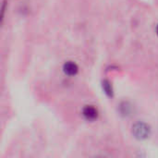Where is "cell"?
<instances>
[{"instance_id": "6da1fadb", "label": "cell", "mask_w": 158, "mask_h": 158, "mask_svg": "<svg viewBox=\"0 0 158 158\" xmlns=\"http://www.w3.org/2000/svg\"><path fill=\"white\" fill-rule=\"evenodd\" d=\"M132 133L135 138L139 140H145L150 136L151 129L147 124L143 122H139L132 127Z\"/></svg>"}, {"instance_id": "7a4b0ae2", "label": "cell", "mask_w": 158, "mask_h": 158, "mask_svg": "<svg viewBox=\"0 0 158 158\" xmlns=\"http://www.w3.org/2000/svg\"><path fill=\"white\" fill-rule=\"evenodd\" d=\"M82 115H83V117L87 120L94 121L98 117V111H97V109L94 106H85L83 108Z\"/></svg>"}, {"instance_id": "3957f363", "label": "cell", "mask_w": 158, "mask_h": 158, "mask_svg": "<svg viewBox=\"0 0 158 158\" xmlns=\"http://www.w3.org/2000/svg\"><path fill=\"white\" fill-rule=\"evenodd\" d=\"M63 70L65 74L69 76H74L78 73L79 68L77 64H75L74 62H67L63 66Z\"/></svg>"}, {"instance_id": "277c9868", "label": "cell", "mask_w": 158, "mask_h": 158, "mask_svg": "<svg viewBox=\"0 0 158 158\" xmlns=\"http://www.w3.org/2000/svg\"><path fill=\"white\" fill-rule=\"evenodd\" d=\"M103 88H104L106 94L108 96H112V95H113V89H112V86H111V84H110L109 81H105L103 82Z\"/></svg>"}, {"instance_id": "5b68a950", "label": "cell", "mask_w": 158, "mask_h": 158, "mask_svg": "<svg viewBox=\"0 0 158 158\" xmlns=\"http://www.w3.org/2000/svg\"><path fill=\"white\" fill-rule=\"evenodd\" d=\"M156 33L158 34V25H157V27H156Z\"/></svg>"}]
</instances>
